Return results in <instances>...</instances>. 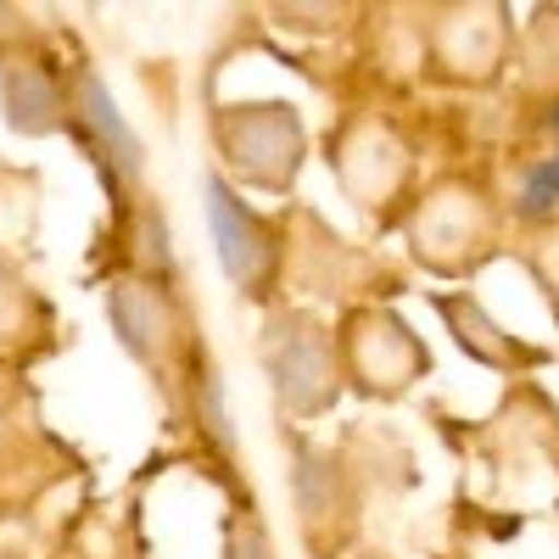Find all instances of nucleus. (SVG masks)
<instances>
[{
	"mask_svg": "<svg viewBox=\"0 0 559 559\" xmlns=\"http://www.w3.org/2000/svg\"><path fill=\"white\" fill-rule=\"evenodd\" d=\"M207 224H213V247H218L224 274L241 280L247 292H258V280L269 274V252H274L263 218L224 179H207Z\"/></svg>",
	"mask_w": 559,
	"mask_h": 559,
	"instance_id": "obj_1",
	"label": "nucleus"
},
{
	"mask_svg": "<svg viewBox=\"0 0 559 559\" xmlns=\"http://www.w3.org/2000/svg\"><path fill=\"white\" fill-rule=\"evenodd\" d=\"M84 112H90V123H96V134H102V146H107L112 168H123V174H140V152H134V134H129V123L118 118L112 96H107V90H102L96 79H84Z\"/></svg>",
	"mask_w": 559,
	"mask_h": 559,
	"instance_id": "obj_2",
	"label": "nucleus"
},
{
	"mask_svg": "<svg viewBox=\"0 0 559 559\" xmlns=\"http://www.w3.org/2000/svg\"><path fill=\"white\" fill-rule=\"evenodd\" d=\"M526 218H543L548 207H559V157L554 163H537L532 174H526V191H521V202H515Z\"/></svg>",
	"mask_w": 559,
	"mask_h": 559,
	"instance_id": "obj_3",
	"label": "nucleus"
},
{
	"mask_svg": "<svg viewBox=\"0 0 559 559\" xmlns=\"http://www.w3.org/2000/svg\"><path fill=\"white\" fill-rule=\"evenodd\" d=\"M229 559H269V548H263L258 532H236L229 537Z\"/></svg>",
	"mask_w": 559,
	"mask_h": 559,
	"instance_id": "obj_4",
	"label": "nucleus"
},
{
	"mask_svg": "<svg viewBox=\"0 0 559 559\" xmlns=\"http://www.w3.org/2000/svg\"><path fill=\"white\" fill-rule=\"evenodd\" d=\"M554 123H559V112H554Z\"/></svg>",
	"mask_w": 559,
	"mask_h": 559,
	"instance_id": "obj_5",
	"label": "nucleus"
}]
</instances>
